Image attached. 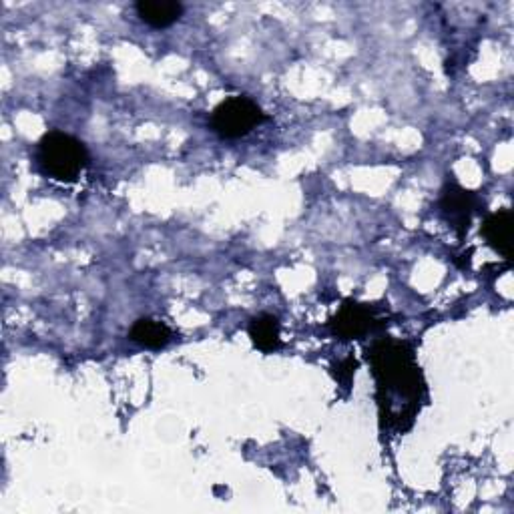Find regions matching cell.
Wrapping results in <instances>:
<instances>
[{"label": "cell", "mask_w": 514, "mask_h": 514, "mask_svg": "<svg viewBox=\"0 0 514 514\" xmlns=\"http://www.w3.org/2000/svg\"><path fill=\"white\" fill-rule=\"evenodd\" d=\"M266 121L264 111L247 97H231L217 105L211 117L213 131L223 139H239Z\"/></svg>", "instance_id": "3"}, {"label": "cell", "mask_w": 514, "mask_h": 514, "mask_svg": "<svg viewBox=\"0 0 514 514\" xmlns=\"http://www.w3.org/2000/svg\"><path fill=\"white\" fill-rule=\"evenodd\" d=\"M39 163L57 181H75L89 163L87 147L73 135L53 131L39 143Z\"/></svg>", "instance_id": "2"}, {"label": "cell", "mask_w": 514, "mask_h": 514, "mask_svg": "<svg viewBox=\"0 0 514 514\" xmlns=\"http://www.w3.org/2000/svg\"><path fill=\"white\" fill-rule=\"evenodd\" d=\"M482 235L486 237L488 245L510 260L512 255V211L502 209L498 213H492L482 223Z\"/></svg>", "instance_id": "6"}, {"label": "cell", "mask_w": 514, "mask_h": 514, "mask_svg": "<svg viewBox=\"0 0 514 514\" xmlns=\"http://www.w3.org/2000/svg\"><path fill=\"white\" fill-rule=\"evenodd\" d=\"M129 338L143 346V348H149V350H161L165 348L173 334L171 330L163 324V322H157V320H149V318H143V320H137L129 332Z\"/></svg>", "instance_id": "9"}, {"label": "cell", "mask_w": 514, "mask_h": 514, "mask_svg": "<svg viewBox=\"0 0 514 514\" xmlns=\"http://www.w3.org/2000/svg\"><path fill=\"white\" fill-rule=\"evenodd\" d=\"M368 360L376 378L382 422L396 432H406L426 398V384L414 350L404 342L382 338L368 348Z\"/></svg>", "instance_id": "1"}, {"label": "cell", "mask_w": 514, "mask_h": 514, "mask_svg": "<svg viewBox=\"0 0 514 514\" xmlns=\"http://www.w3.org/2000/svg\"><path fill=\"white\" fill-rule=\"evenodd\" d=\"M356 362L354 360H346V362H342L340 364V372L336 374V378L340 380V382H344V384H350L352 382V376H354V372H356Z\"/></svg>", "instance_id": "10"}, {"label": "cell", "mask_w": 514, "mask_h": 514, "mask_svg": "<svg viewBox=\"0 0 514 514\" xmlns=\"http://www.w3.org/2000/svg\"><path fill=\"white\" fill-rule=\"evenodd\" d=\"M137 15L143 23L155 29H165L179 21L183 7L175 0H141V3H137Z\"/></svg>", "instance_id": "7"}, {"label": "cell", "mask_w": 514, "mask_h": 514, "mask_svg": "<svg viewBox=\"0 0 514 514\" xmlns=\"http://www.w3.org/2000/svg\"><path fill=\"white\" fill-rule=\"evenodd\" d=\"M478 205H480L478 195L460 187L458 183H446V187L442 189L440 211L460 239L464 237V233H468L472 215L478 209Z\"/></svg>", "instance_id": "5"}, {"label": "cell", "mask_w": 514, "mask_h": 514, "mask_svg": "<svg viewBox=\"0 0 514 514\" xmlns=\"http://www.w3.org/2000/svg\"><path fill=\"white\" fill-rule=\"evenodd\" d=\"M249 338L262 352H276L282 348L280 320L270 314H262L249 322Z\"/></svg>", "instance_id": "8"}, {"label": "cell", "mask_w": 514, "mask_h": 514, "mask_svg": "<svg viewBox=\"0 0 514 514\" xmlns=\"http://www.w3.org/2000/svg\"><path fill=\"white\" fill-rule=\"evenodd\" d=\"M380 326L382 320L378 318L376 310L358 302H346L330 322L332 334L340 340L362 338L376 332Z\"/></svg>", "instance_id": "4"}]
</instances>
